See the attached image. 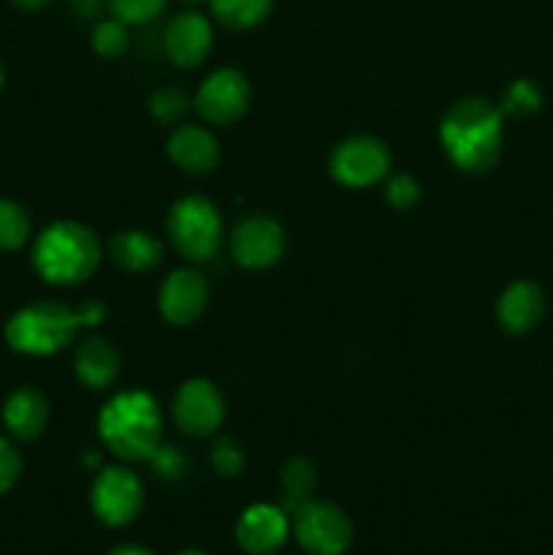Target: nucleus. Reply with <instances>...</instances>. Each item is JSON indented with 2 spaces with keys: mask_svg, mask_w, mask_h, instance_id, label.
Returning a JSON list of instances; mask_svg holds the SVG:
<instances>
[{
  "mask_svg": "<svg viewBox=\"0 0 553 555\" xmlns=\"http://www.w3.org/2000/svg\"><path fill=\"white\" fill-rule=\"evenodd\" d=\"M439 139L461 171L486 173L502 155L504 114L486 98H464L445 114Z\"/></svg>",
  "mask_w": 553,
  "mask_h": 555,
  "instance_id": "nucleus-1",
  "label": "nucleus"
},
{
  "mask_svg": "<svg viewBox=\"0 0 553 555\" xmlns=\"http://www.w3.org/2000/svg\"><path fill=\"white\" fill-rule=\"evenodd\" d=\"M103 314L106 307L98 301H87L79 309L57 301L27 304L5 325V341L25 356H54L76 341L81 328L101 323Z\"/></svg>",
  "mask_w": 553,
  "mask_h": 555,
  "instance_id": "nucleus-2",
  "label": "nucleus"
},
{
  "mask_svg": "<svg viewBox=\"0 0 553 555\" xmlns=\"http://www.w3.org/2000/svg\"><path fill=\"white\" fill-rule=\"evenodd\" d=\"M98 434L117 459L150 461L163 444L160 404L144 390H125L101 410Z\"/></svg>",
  "mask_w": 553,
  "mask_h": 555,
  "instance_id": "nucleus-3",
  "label": "nucleus"
},
{
  "mask_svg": "<svg viewBox=\"0 0 553 555\" xmlns=\"http://www.w3.org/2000/svg\"><path fill=\"white\" fill-rule=\"evenodd\" d=\"M98 263H101V242L81 222H52L38 233L33 244V266L49 285H79L95 274Z\"/></svg>",
  "mask_w": 553,
  "mask_h": 555,
  "instance_id": "nucleus-4",
  "label": "nucleus"
},
{
  "mask_svg": "<svg viewBox=\"0 0 553 555\" xmlns=\"http://www.w3.org/2000/svg\"><path fill=\"white\" fill-rule=\"evenodd\" d=\"M166 231L173 249L193 263H204L220 249L222 217L204 195H184L171 206Z\"/></svg>",
  "mask_w": 553,
  "mask_h": 555,
  "instance_id": "nucleus-5",
  "label": "nucleus"
},
{
  "mask_svg": "<svg viewBox=\"0 0 553 555\" xmlns=\"http://www.w3.org/2000/svg\"><path fill=\"white\" fill-rule=\"evenodd\" d=\"M293 534L309 555H342L352 542V524L336 504L307 502L293 509Z\"/></svg>",
  "mask_w": 553,
  "mask_h": 555,
  "instance_id": "nucleus-6",
  "label": "nucleus"
},
{
  "mask_svg": "<svg viewBox=\"0 0 553 555\" xmlns=\"http://www.w3.org/2000/svg\"><path fill=\"white\" fill-rule=\"evenodd\" d=\"M331 177L345 188H369L388 177L390 152L374 135H350L331 152Z\"/></svg>",
  "mask_w": 553,
  "mask_h": 555,
  "instance_id": "nucleus-7",
  "label": "nucleus"
},
{
  "mask_svg": "<svg viewBox=\"0 0 553 555\" xmlns=\"http://www.w3.org/2000/svg\"><path fill=\"white\" fill-rule=\"evenodd\" d=\"M90 502L101 524L119 529L139 518L144 507V491L133 472L125 466H108V469H101V475L92 482Z\"/></svg>",
  "mask_w": 553,
  "mask_h": 555,
  "instance_id": "nucleus-8",
  "label": "nucleus"
},
{
  "mask_svg": "<svg viewBox=\"0 0 553 555\" xmlns=\"http://www.w3.org/2000/svg\"><path fill=\"white\" fill-rule=\"evenodd\" d=\"M173 423L182 434L195 439L211 437L226 421V399L209 379H188L173 396Z\"/></svg>",
  "mask_w": 553,
  "mask_h": 555,
  "instance_id": "nucleus-9",
  "label": "nucleus"
},
{
  "mask_svg": "<svg viewBox=\"0 0 553 555\" xmlns=\"http://www.w3.org/2000/svg\"><path fill=\"white\" fill-rule=\"evenodd\" d=\"M195 112L211 125H231L247 112L249 81L242 70L220 68L206 76L195 92Z\"/></svg>",
  "mask_w": 553,
  "mask_h": 555,
  "instance_id": "nucleus-10",
  "label": "nucleus"
},
{
  "mask_svg": "<svg viewBox=\"0 0 553 555\" xmlns=\"http://www.w3.org/2000/svg\"><path fill=\"white\" fill-rule=\"evenodd\" d=\"M233 260L244 269H269L285 253V233L276 220L266 215L244 217L231 233Z\"/></svg>",
  "mask_w": 553,
  "mask_h": 555,
  "instance_id": "nucleus-11",
  "label": "nucleus"
},
{
  "mask_svg": "<svg viewBox=\"0 0 553 555\" xmlns=\"http://www.w3.org/2000/svg\"><path fill=\"white\" fill-rule=\"evenodd\" d=\"M206 301H209V285L204 276L193 269H177L163 282L157 307L163 320L171 325H190L204 314Z\"/></svg>",
  "mask_w": 553,
  "mask_h": 555,
  "instance_id": "nucleus-12",
  "label": "nucleus"
},
{
  "mask_svg": "<svg viewBox=\"0 0 553 555\" xmlns=\"http://www.w3.org/2000/svg\"><path fill=\"white\" fill-rule=\"evenodd\" d=\"M211 22L201 11L190 9L173 16L163 36L166 54L182 68H195L211 52Z\"/></svg>",
  "mask_w": 553,
  "mask_h": 555,
  "instance_id": "nucleus-13",
  "label": "nucleus"
},
{
  "mask_svg": "<svg viewBox=\"0 0 553 555\" xmlns=\"http://www.w3.org/2000/svg\"><path fill=\"white\" fill-rule=\"evenodd\" d=\"M287 515L274 504H255L244 509L236 524V542L249 555H274L287 540Z\"/></svg>",
  "mask_w": 553,
  "mask_h": 555,
  "instance_id": "nucleus-14",
  "label": "nucleus"
},
{
  "mask_svg": "<svg viewBox=\"0 0 553 555\" xmlns=\"http://www.w3.org/2000/svg\"><path fill=\"white\" fill-rule=\"evenodd\" d=\"M168 157L173 166L182 168L184 173H209L215 171L220 163V144L211 135V130L201 128V125H179L171 135H168Z\"/></svg>",
  "mask_w": 553,
  "mask_h": 555,
  "instance_id": "nucleus-15",
  "label": "nucleus"
},
{
  "mask_svg": "<svg viewBox=\"0 0 553 555\" xmlns=\"http://www.w3.org/2000/svg\"><path fill=\"white\" fill-rule=\"evenodd\" d=\"M545 314V296L535 282H513L507 291L499 296L497 318L507 334L520 336L535 328Z\"/></svg>",
  "mask_w": 553,
  "mask_h": 555,
  "instance_id": "nucleus-16",
  "label": "nucleus"
},
{
  "mask_svg": "<svg viewBox=\"0 0 553 555\" xmlns=\"http://www.w3.org/2000/svg\"><path fill=\"white\" fill-rule=\"evenodd\" d=\"M3 423L11 437L22 439V442H33L41 437L49 423V404L41 390H14L3 404Z\"/></svg>",
  "mask_w": 553,
  "mask_h": 555,
  "instance_id": "nucleus-17",
  "label": "nucleus"
},
{
  "mask_svg": "<svg viewBox=\"0 0 553 555\" xmlns=\"http://www.w3.org/2000/svg\"><path fill=\"white\" fill-rule=\"evenodd\" d=\"M74 372L79 383L87 388L103 390L119 377V352L117 347L101 336H90L76 347L74 356Z\"/></svg>",
  "mask_w": 553,
  "mask_h": 555,
  "instance_id": "nucleus-18",
  "label": "nucleus"
},
{
  "mask_svg": "<svg viewBox=\"0 0 553 555\" xmlns=\"http://www.w3.org/2000/svg\"><path fill=\"white\" fill-rule=\"evenodd\" d=\"M108 258L130 274H141L160 263L163 244L146 231H119L108 242Z\"/></svg>",
  "mask_w": 553,
  "mask_h": 555,
  "instance_id": "nucleus-19",
  "label": "nucleus"
},
{
  "mask_svg": "<svg viewBox=\"0 0 553 555\" xmlns=\"http://www.w3.org/2000/svg\"><path fill=\"white\" fill-rule=\"evenodd\" d=\"M211 16L228 30H253L269 20L274 0H209Z\"/></svg>",
  "mask_w": 553,
  "mask_h": 555,
  "instance_id": "nucleus-20",
  "label": "nucleus"
},
{
  "mask_svg": "<svg viewBox=\"0 0 553 555\" xmlns=\"http://www.w3.org/2000/svg\"><path fill=\"white\" fill-rule=\"evenodd\" d=\"M280 482L287 496V504H291V509H296L298 504L312 499L314 488H318V469H314V464L309 459L296 455V459H291L282 466Z\"/></svg>",
  "mask_w": 553,
  "mask_h": 555,
  "instance_id": "nucleus-21",
  "label": "nucleus"
},
{
  "mask_svg": "<svg viewBox=\"0 0 553 555\" xmlns=\"http://www.w3.org/2000/svg\"><path fill=\"white\" fill-rule=\"evenodd\" d=\"M30 238V215L16 201L0 198V249L11 253Z\"/></svg>",
  "mask_w": 553,
  "mask_h": 555,
  "instance_id": "nucleus-22",
  "label": "nucleus"
},
{
  "mask_svg": "<svg viewBox=\"0 0 553 555\" xmlns=\"http://www.w3.org/2000/svg\"><path fill=\"white\" fill-rule=\"evenodd\" d=\"M540 101L542 98L540 90L535 87V81L518 79L507 87L499 112H502L504 117H529V114H535L537 108H540Z\"/></svg>",
  "mask_w": 553,
  "mask_h": 555,
  "instance_id": "nucleus-23",
  "label": "nucleus"
},
{
  "mask_svg": "<svg viewBox=\"0 0 553 555\" xmlns=\"http://www.w3.org/2000/svg\"><path fill=\"white\" fill-rule=\"evenodd\" d=\"M168 0H106V9L112 11L114 20L125 25H146L163 14Z\"/></svg>",
  "mask_w": 553,
  "mask_h": 555,
  "instance_id": "nucleus-24",
  "label": "nucleus"
},
{
  "mask_svg": "<svg viewBox=\"0 0 553 555\" xmlns=\"http://www.w3.org/2000/svg\"><path fill=\"white\" fill-rule=\"evenodd\" d=\"M130 36L128 25L119 20H101L92 30V49H95L101 57H119V54L128 49Z\"/></svg>",
  "mask_w": 553,
  "mask_h": 555,
  "instance_id": "nucleus-25",
  "label": "nucleus"
},
{
  "mask_svg": "<svg viewBox=\"0 0 553 555\" xmlns=\"http://www.w3.org/2000/svg\"><path fill=\"white\" fill-rule=\"evenodd\" d=\"M190 108V98L184 95L179 87H160L150 95V112L152 117L160 119V122L173 125L188 114Z\"/></svg>",
  "mask_w": 553,
  "mask_h": 555,
  "instance_id": "nucleus-26",
  "label": "nucleus"
},
{
  "mask_svg": "<svg viewBox=\"0 0 553 555\" xmlns=\"http://www.w3.org/2000/svg\"><path fill=\"white\" fill-rule=\"evenodd\" d=\"M211 464L222 477H239L244 472L247 459H244V450L233 439H217L211 444Z\"/></svg>",
  "mask_w": 553,
  "mask_h": 555,
  "instance_id": "nucleus-27",
  "label": "nucleus"
},
{
  "mask_svg": "<svg viewBox=\"0 0 553 555\" xmlns=\"http://www.w3.org/2000/svg\"><path fill=\"white\" fill-rule=\"evenodd\" d=\"M385 198L396 209H412L417 204V198H421V184L410 173H394L388 179V184H385Z\"/></svg>",
  "mask_w": 553,
  "mask_h": 555,
  "instance_id": "nucleus-28",
  "label": "nucleus"
},
{
  "mask_svg": "<svg viewBox=\"0 0 553 555\" xmlns=\"http://www.w3.org/2000/svg\"><path fill=\"white\" fill-rule=\"evenodd\" d=\"M22 475V455L16 453L14 444L5 437H0V496L9 493L16 486Z\"/></svg>",
  "mask_w": 553,
  "mask_h": 555,
  "instance_id": "nucleus-29",
  "label": "nucleus"
},
{
  "mask_svg": "<svg viewBox=\"0 0 553 555\" xmlns=\"http://www.w3.org/2000/svg\"><path fill=\"white\" fill-rule=\"evenodd\" d=\"M152 464L160 477H179V472L184 469V459L177 448H157V453L152 455Z\"/></svg>",
  "mask_w": 553,
  "mask_h": 555,
  "instance_id": "nucleus-30",
  "label": "nucleus"
},
{
  "mask_svg": "<svg viewBox=\"0 0 553 555\" xmlns=\"http://www.w3.org/2000/svg\"><path fill=\"white\" fill-rule=\"evenodd\" d=\"M68 3L74 9V14L85 16V20H95L106 9V0H68Z\"/></svg>",
  "mask_w": 553,
  "mask_h": 555,
  "instance_id": "nucleus-31",
  "label": "nucleus"
},
{
  "mask_svg": "<svg viewBox=\"0 0 553 555\" xmlns=\"http://www.w3.org/2000/svg\"><path fill=\"white\" fill-rule=\"evenodd\" d=\"M11 3L22 11H41V9H47L52 0H11Z\"/></svg>",
  "mask_w": 553,
  "mask_h": 555,
  "instance_id": "nucleus-32",
  "label": "nucleus"
},
{
  "mask_svg": "<svg viewBox=\"0 0 553 555\" xmlns=\"http://www.w3.org/2000/svg\"><path fill=\"white\" fill-rule=\"evenodd\" d=\"M108 555H152L146 547H139V545H123L117 547V551H112Z\"/></svg>",
  "mask_w": 553,
  "mask_h": 555,
  "instance_id": "nucleus-33",
  "label": "nucleus"
},
{
  "mask_svg": "<svg viewBox=\"0 0 553 555\" xmlns=\"http://www.w3.org/2000/svg\"><path fill=\"white\" fill-rule=\"evenodd\" d=\"M184 5H190V9H195V5H204V3H209V0H182Z\"/></svg>",
  "mask_w": 553,
  "mask_h": 555,
  "instance_id": "nucleus-34",
  "label": "nucleus"
},
{
  "mask_svg": "<svg viewBox=\"0 0 553 555\" xmlns=\"http://www.w3.org/2000/svg\"><path fill=\"white\" fill-rule=\"evenodd\" d=\"M177 555H206V553L198 551V547H188V551H182V553H177Z\"/></svg>",
  "mask_w": 553,
  "mask_h": 555,
  "instance_id": "nucleus-35",
  "label": "nucleus"
},
{
  "mask_svg": "<svg viewBox=\"0 0 553 555\" xmlns=\"http://www.w3.org/2000/svg\"><path fill=\"white\" fill-rule=\"evenodd\" d=\"M5 85V70H3V63H0V90H3Z\"/></svg>",
  "mask_w": 553,
  "mask_h": 555,
  "instance_id": "nucleus-36",
  "label": "nucleus"
}]
</instances>
